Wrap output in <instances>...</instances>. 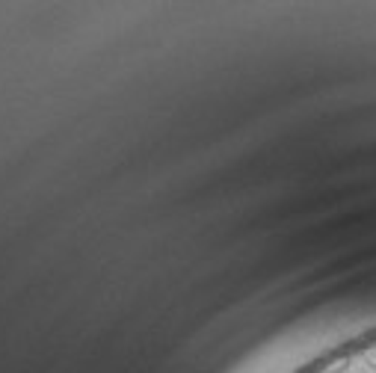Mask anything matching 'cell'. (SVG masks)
<instances>
[{
  "label": "cell",
  "mask_w": 376,
  "mask_h": 373,
  "mask_svg": "<svg viewBox=\"0 0 376 373\" xmlns=\"http://www.w3.org/2000/svg\"><path fill=\"white\" fill-rule=\"evenodd\" d=\"M365 364H367V367H373V370H376V347H373V349H367V352H365Z\"/></svg>",
  "instance_id": "6da1fadb"
}]
</instances>
